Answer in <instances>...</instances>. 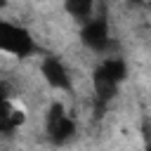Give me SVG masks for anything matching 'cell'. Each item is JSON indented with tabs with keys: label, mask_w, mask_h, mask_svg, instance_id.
Masks as SVG:
<instances>
[{
	"label": "cell",
	"mask_w": 151,
	"mask_h": 151,
	"mask_svg": "<svg viewBox=\"0 0 151 151\" xmlns=\"http://www.w3.org/2000/svg\"><path fill=\"white\" fill-rule=\"evenodd\" d=\"M0 52H9L14 57H28L31 52H35V42L26 28L0 19Z\"/></svg>",
	"instance_id": "obj_1"
},
{
	"label": "cell",
	"mask_w": 151,
	"mask_h": 151,
	"mask_svg": "<svg viewBox=\"0 0 151 151\" xmlns=\"http://www.w3.org/2000/svg\"><path fill=\"white\" fill-rule=\"evenodd\" d=\"M73 134H76V123L66 113L64 104L54 101L47 113V137L52 139V144H66Z\"/></svg>",
	"instance_id": "obj_2"
},
{
	"label": "cell",
	"mask_w": 151,
	"mask_h": 151,
	"mask_svg": "<svg viewBox=\"0 0 151 151\" xmlns=\"http://www.w3.org/2000/svg\"><path fill=\"white\" fill-rule=\"evenodd\" d=\"M80 40L94 50V52H104L111 47V38H109V21L106 17H94L90 21H85L83 31H80Z\"/></svg>",
	"instance_id": "obj_3"
},
{
	"label": "cell",
	"mask_w": 151,
	"mask_h": 151,
	"mask_svg": "<svg viewBox=\"0 0 151 151\" xmlns=\"http://www.w3.org/2000/svg\"><path fill=\"white\" fill-rule=\"evenodd\" d=\"M40 73H42V78L52 87H57V90H71V76H68L66 66L57 57H45L42 64H40Z\"/></svg>",
	"instance_id": "obj_4"
},
{
	"label": "cell",
	"mask_w": 151,
	"mask_h": 151,
	"mask_svg": "<svg viewBox=\"0 0 151 151\" xmlns=\"http://www.w3.org/2000/svg\"><path fill=\"white\" fill-rule=\"evenodd\" d=\"M94 99H97V106L99 109H104L113 97H116V90H118V85L113 83V80H109L104 73H101V68L97 66L94 68Z\"/></svg>",
	"instance_id": "obj_5"
},
{
	"label": "cell",
	"mask_w": 151,
	"mask_h": 151,
	"mask_svg": "<svg viewBox=\"0 0 151 151\" xmlns=\"http://www.w3.org/2000/svg\"><path fill=\"white\" fill-rule=\"evenodd\" d=\"M21 123H24V113L17 111V109L9 104V99H7V101H0V130H2V132L14 130V127L21 125Z\"/></svg>",
	"instance_id": "obj_6"
},
{
	"label": "cell",
	"mask_w": 151,
	"mask_h": 151,
	"mask_svg": "<svg viewBox=\"0 0 151 151\" xmlns=\"http://www.w3.org/2000/svg\"><path fill=\"white\" fill-rule=\"evenodd\" d=\"M99 68H101V73H104L109 80H113L116 85H118L120 80H125V76H127V66H125V61L118 59V57L106 59L104 64H99Z\"/></svg>",
	"instance_id": "obj_7"
},
{
	"label": "cell",
	"mask_w": 151,
	"mask_h": 151,
	"mask_svg": "<svg viewBox=\"0 0 151 151\" xmlns=\"http://www.w3.org/2000/svg\"><path fill=\"white\" fill-rule=\"evenodd\" d=\"M64 7L73 19L85 21V19H90V14L94 9V0H64Z\"/></svg>",
	"instance_id": "obj_8"
},
{
	"label": "cell",
	"mask_w": 151,
	"mask_h": 151,
	"mask_svg": "<svg viewBox=\"0 0 151 151\" xmlns=\"http://www.w3.org/2000/svg\"><path fill=\"white\" fill-rule=\"evenodd\" d=\"M7 99H9V90L5 83H0V101H7Z\"/></svg>",
	"instance_id": "obj_9"
},
{
	"label": "cell",
	"mask_w": 151,
	"mask_h": 151,
	"mask_svg": "<svg viewBox=\"0 0 151 151\" xmlns=\"http://www.w3.org/2000/svg\"><path fill=\"white\" fill-rule=\"evenodd\" d=\"M130 2H134V5H144V0H130Z\"/></svg>",
	"instance_id": "obj_10"
},
{
	"label": "cell",
	"mask_w": 151,
	"mask_h": 151,
	"mask_svg": "<svg viewBox=\"0 0 151 151\" xmlns=\"http://www.w3.org/2000/svg\"><path fill=\"white\" fill-rule=\"evenodd\" d=\"M2 7H7V0H0V9H2Z\"/></svg>",
	"instance_id": "obj_11"
}]
</instances>
